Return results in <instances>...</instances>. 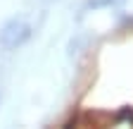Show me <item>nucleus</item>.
Masks as SVG:
<instances>
[{"label":"nucleus","instance_id":"obj_2","mask_svg":"<svg viewBox=\"0 0 133 129\" xmlns=\"http://www.w3.org/2000/svg\"><path fill=\"white\" fill-rule=\"evenodd\" d=\"M126 0H88L86 3V7L88 10H100V7H119V5H124Z\"/></svg>","mask_w":133,"mask_h":129},{"label":"nucleus","instance_id":"obj_1","mask_svg":"<svg viewBox=\"0 0 133 129\" xmlns=\"http://www.w3.org/2000/svg\"><path fill=\"white\" fill-rule=\"evenodd\" d=\"M31 36H33V29L22 17H12V19H7L3 26H0V45H3L5 50H17V48H22Z\"/></svg>","mask_w":133,"mask_h":129}]
</instances>
